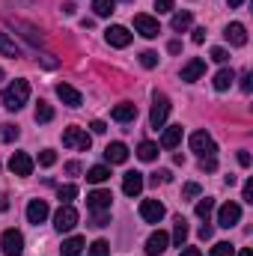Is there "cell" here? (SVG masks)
Instances as JSON below:
<instances>
[{"label":"cell","instance_id":"cell-1","mask_svg":"<svg viewBox=\"0 0 253 256\" xmlns=\"http://www.w3.org/2000/svg\"><path fill=\"white\" fill-rule=\"evenodd\" d=\"M27 98H30V84L27 80H12L6 90H3V108L6 110H21L24 104H27Z\"/></svg>","mask_w":253,"mask_h":256},{"label":"cell","instance_id":"cell-2","mask_svg":"<svg viewBox=\"0 0 253 256\" xmlns=\"http://www.w3.org/2000/svg\"><path fill=\"white\" fill-rule=\"evenodd\" d=\"M63 146L66 149H74V152H90V146H92V137L86 134V128H66L63 131Z\"/></svg>","mask_w":253,"mask_h":256},{"label":"cell","instance_id":"cell-3","mask_svg":"<svg viewBox=\"0 0 253 256\" xmlns=\"http://www.w3.org/2000/svg\"><path fill=\"white\" fill-rule=\"evenodd\" d=\"M167 116H170V98L164 92H155L152 96V110H149V126L158 131V128H164Z\"/></svg>","mask_w":253,"mask_h":256},{"label":"cell","instance_id":"cell-4","mask_svg":"<svg viewBox=\"0 0 253 256\" xmlns=\"http://www.w3.org/2000/svg\"><path fill=\"white\" fill-rule=\"evenodd\" d=\"M78 220H80V214H78V208H74L72 202H68V206H60L57 214H54V230H57V232H68V230L78 226Z\"/></svg>","mask_w":253,"mask_h":256},{"label":"cell","instance_id":"cell-5","mask_svg":"<svg viewBox=\"0 0 253 256\" xmlns=\"http://www.w3.org/2000/svg\"><path fill=\"white\" fill-rule=\"evenodd\" d=\"M0 248H3L6 256H21L24 254V236H21L18 230H6V232L0 236Z\"/></svg>","mask_w":253,"mask_h":256},{"label":"cell","instance_id":"cell-6","mask_svg":"<svg viewBox=\"0 0 253 256\" xmlns=\"http://www.w3.org/2000/svg\"><path fill=\"white\" fill-rule=\"evenodd\" d=\"M242 220V206L238 202H224L220 208H218V226H224V230H230V226H236Z\"/></svg>","mask_w":253,"mask_h":256},{"label":"cell","instance_id":"cell-7","mask_svg":"<svg viewBox=\"0 0 253 256\" xmlns=\"http://www.w3.org/2000/svg\"><path fill=\"white\" fill-rule=\"evenodd\" d=\"M190 149L202 158V155H214L218 152V146H214V140H212V134L208 131H194L190 134Z\"/></svg>","mask_w":253,"mask_h":256},{"label":"cell","instance_id":"cell-8","mask_svg":"<svg viewBox=\"0 0 253 256\" xmlns=\"http://www.w3.org/2000/svg\"><path fill=\"white\" fill-rule=\"evenodd\" d=\"M134 30L143 36V39H155L161 33V24L152 18V15H134Z\"/></svg>","mask_w":253,"mask_h":256},{"label":"cell","instance_id":"cell-9","mask_svg":"<svg viewBox=\"0 0 253 256\" xmlns=\"http://www.w3.org/2000/svg\"><path fill=\"white\" fill-rule=\"evenodd\" d=\"M164 214H167V208H164L158 200H143V202H140V218H143L146 224H161Z\"/></svg>","mask_w":253,"mask_h":256},{"label":"cell","instance_id":"cell-10","mask_svg":"<svg viewBox=\"0 0 253 256\" xmlns=\"http://www.w3.org/2000/svg\"><path fill=\"white\" fill-rule=\"evenodd\" d=\"M110 202H114V194L104 188L86 194V208H92V212H110Z\"/></svg>","mask_w":253,"mask_h":256},{"label":"cell","instance_id":"cell-11","mask_svg":"<svg viewBox=\"0 0 253 256\" xmlns=\"http://www.w3.org/2000/svg\"><path fill=\"white\" fill-rule=\"evenodd\" d=\"M104 39H108V45H114V48H128V45H131V33H128V27H122V24L108 27V30H104Z\"/></svg>","mask_w":253,"mask_h":256},{"label":"cell","instance_id":"cell-12","mask_svg":"<svg viewBox=\"0 0 253 256\" xmlns=\"http://www.w3.org/2000/svg\"><path fill=\"white\" fill-rule=\"evenodd\" d=\"M167 244H170V236H167L164 230H155V232L146 238V256H161L167 250Z\"/></svg>","mask_w":253,"mask_h":256},{"label":"cell","instance_id":"cell-13","mask_svg":"<svg viewBox=\"0 0 253 256\" xmlns=\"http://www.w3.org/2000/svg\"><path fill=\"white\" fill-rule=\"evenodd\" d=\"M48 214H51V208H48L45 200H30V202H27V220H30V224L39 226V224L48 220Z\"/></svg>","mask_w":253,"mask_h":256},{"label":"cell","instance_id":"cell-14","mask_svg":"<svg viewBox=\"0 0 253 256\" xmlns=\"http://www.w3.org/2000/svg\"><path fill=\"white\" fill-rule=\"evenodd\" d=\"M9 170H12L15 176H30V173H33V158H30L27 152H15V155L9 158Z\"/></svg>","mask_w":253,"mask_h":256},{"label":"cell","instance_id":"cell-15","mask_svg":"<svg viewBox=\"0 0 253 256\" xmlns=\"http://www.w3.org/2000/svg\"><path fill=\"white\" fill-rule=\"evenodd\" d=\"M224 36H226V42H230V45H236V48H244V45H248V30H244V24H238V21L226 24Z\"/></svg>","mask_w":253,"mask_h":256},{"label":"cell","instance_id":"cell-16","mask_svg":"<svg viewBox=\"0 0 253 256\" xmlns=\"http://www.w3.org/2000/svg\"><path fill=\"white\" fill-rule=\"evenodd\" d=\"M143 173H137V170H128L126 176H122V194L126 196H137V194L143 191Z\"/></svg>","mask_w":253,"mask_h":256},{"label":"cell","instance_id":"cell-17","mask_svg":"<svg viewBox=\"0 0 253 256\" xmlns=\"http://www.w3.org/2000/svg\"><path fill=\"white\" fill-rule=\"evenodd\" d=\"M57 98L68 104V108H80L84 104V96L74 90V86H68V84H57Z\"/></svg>","mask_w":253,"mask_h":256},{"label":"cell","instance_id":"cell-18","mask_svg":"<svg viewBox=\"0 0 253 256\" xmlns=\"http://www.w3.org/2000/svg\"><path fill=\"white\" fill-rule=\"evenodd\" d=\"M206 74V60H200V57H194V60H188L185 63V68H182V80H200Z\"/></svg>","mask_w":253,"mask_h":256},{"label":"cell","instance_id":"cell-19","mask_svg":"<svg viewBox=\"0 0 253 256\" xmlns=\"http://www.w3.org/2000/svg\"><path fill=\"white\" fill-rule=\"evenodd\" d=\"M104 158L110 161V164H126L128 161V146L126 143H108V149H104Z\"/></svg>","mask_w":253,"mask_h":256},{"label":"cell","instance_id":"cell-20","mask_svg":"<svg viewBox=\"0 0 253 256\" xmlns=\"http://www.w3.org/2000/svg\"><path fill=\"white\" fill-rule=\"evenodd\" d=\"M110 116H114L116 122H134V120H137V104L122 102V104H116V108L110 110Z\"/></svg>","mask_w":253,"mask_h":256},{"label":"cell","instance_id":"cell-21","mask_svg":"<svg viewBox=\"0 0 253 256\" xmlns=\"http://www.w3.org/2000/svg\"><path fill=\"white\" fill-rule=\"evenodd\" d=\"M179 143H182V126L164 128V134H161V146H164V149H176Z\"/></svg>","mask_w":253,"mask_h":256},{"label":"cell","instance_id":"cell-22","mask_svg":"<svg viewBox=\"0 0 253 256\" xmlns=\"http://www.w3.org/2000/svg\"><path fill=\"white\" fill-rule=\"evenodd\" d=\"M232 80H236V72H232V68H220V72L214 74V80H212V84H214V90H218V92H226V90L232 86Z\"/></svg>","mask_w":253,"mask_h":256},{"label":"cell","instance_id":"cell-23","mask_svg":"<svg viewBox=\"0 0 253 256\" xmlns=\"http://www.w3.org/2000/svg\"><path fill=\"white\" fill-rule=\"evenodd\" d=\"M84 244H86V242H84L80 236H72V238H66L63 242L60 250H63V256H80L84 254Z\"/></svg>","mask_w":253,"mask_h":256},{"label":"cell","instance_id":"cell-24","mask_svg":"<svg viewBox=\"0 0 253 256\" xmlns=\"http://www.w3.org/2000/svg\"><path fill=\"white\" fill-rule=\"evenodd\" d=\"M108 179H110V167H104V164L86 170V182H92V185H102V182H108Z\"/></svg>","mask_w":253,"mask_h":256},{"label":"cell","instance_id":"cell-25","mask_svg":"<svg viewBox=\"0 0 253 256\" xmlns=\"http://www.w3.org/2000/svg\"><path fill=\"white\" fill-rule=\"evenodd\" d=\"M190 21H194V15H190V12H176V15L170 18V27H173L176 33H185V30L190 27Z\"/></svg>","mask_w":253,"mask_h":256},{"label":"cell","instance_id":"cell-26","mask_svg":"<svg viewBox=\"0 0 253 256\" xmlns=\"http://www.w3.org/2000/svg\"><path fill=\"white\" fill-rule=\"evenodd\" d=\"M92 12L98 18H108V15L116 12V0H92Z\"/></svg>","mask_w":253,"mask_h":256},{"label":"cell","instance_id":"cell-27","mask_svg":"<svg viewBox=\"0 0 253 256\" xmlns=\"http://www.w3.org/2000/svg\"><path fill=\"white\" fill-rule=\"evenodd\" d=\"M0 54L3 57H18L21 48L15 45V39H9V33H0Z\"/></svg>","mask_w":253,"mask_h":256},{"label":"cell","instance_id":"cell-28","mask_svg":"<svg viewBox=\"0 0 253 256\" xmlns=\"http://www.w3.org/2000/svg\"><path fill=\"white\" fill-rule=\"evenodd\" d=\"M137 158H140V161H155V158H158V146L149 143V140H143V143L137 146Z\"/></svg>","mask_w":253,"mask_h":256},{"label":"cell","instance_id":"cell-29","mask_svg":"<svg viewBox=\"0 0 253 256\" xmlns=\"http://www.w3.org/2000/svg\"><path fill=\"white\" fill-rule=\"evenodd\" d=\"M194 212H196V218H200V220H208V214L214 212V200H212V196H202V200L196 202V208H194Z\"/></svg>","mask_w":253,"mask_h":256},{"label":"cell","instance_id":"cell-30","mask_svg":"<svg viewBox=\"0 0 253 256\" xmlns=\"http://www.w3.org/2000/svg\"><path fill=\"white\" fill-rule=\"evenodd\" d=\"M185 238H188V224L179 218V220H176V226H173V244H176V248H182V244H185Z\"/></svg>","mask_w":253,"mask_h":256},{"label":"cell","instance_id":"cell-31","mask_svg":"<svg viewBox=\"0 0 253 256\" xmlns=\"http://www.w3.org/2000/svg\"><path fill=\"white\" fill-rule=\"evenodd\" d=\"M51 120H54V108L45 104V102H39L36 104V122H51Z\"/></svg>","mask_w":253,"mask_h":256},{"label":"cell","instance_id":"cell-32","mask_svg":"<svg viewBox=\"0 0 253 256\" xmlns=\"http://www.w3.org/2000/svg\"><path fill=\"white\" fill-rule=\"evenodd\" d=\"M90 256H110V244H108L104 238L92 242V244H90Z\"/></svg>","mask_w":253,"mask_h":256},{"label":"cell","instance_id":"cell-33","mask_svg":"<svg viewBox=\"0 0 253 256\" xmlns=\"http://www.w3.org/2000/svg\"><path fill=\"white\" fill-rule=\"evenodd\" d=\"M57 196H60V206H68V202L78 196V188H74V185H63V188L57 191Z\"/></svg>","mask_w":253,"mask_h":256},{"label":"cell","instance_id":"cell-34","mask_svg":"<svg viewBox=\"0 0 253 256\" xmlns=\"http://www.w3.org/2000/svg\"><path fill=\"white\" fill-rule=\"evenodd\" d=\"M18 126H12V122H6V126H0V137L6 140V143H12V140H18Z\"/></svg>","mask_w":253,"mask_h":256},{"label":"cell","instance_id":"cell-35","mask_svg":"<svg viewBox=\"0 0 253 256\" xmlns=\"http://www.w3.org/2000/svg\"><path fill=\"white\" fill-rule=\"evenodd\" d=\"M212 256H236V248H232L230 242H218V244L212 248Z\"/></svg>","mask_w":253,"mask_h":256},{"label":"cell","instance_id":"cell-36","mask_svg":"<svg viewBox=\"0 0 253 256\" xmlns=\"http://www.w3.org/2000/svg\"><path fill=\"white\" fill-rule=\"evenodd\" d=\"M39 164H42V167H54V164H57V152H54V149H42V152H39Z\"/></svg>","mask_w":253,"mask_h":256},{"label":"cell","instance_id":"cell-37","mask_svg":"<svg viewBox=\"0 0 253 256\" xmlns=\"http://www.w3.org/2000/svg\"><path fill=\"white\" fill-rule=\"evenodd\" d=\"M200 170H202V173H214V170H218V158H214V155H202V158H200Z\"/></svg>","mask_w":253,"mask_h":256},{"label":"cell","instance_id":"cell-38","mask_svg":"<svg viewBox=\"0 0 253 256\" xmlns=\"http://www.w3.org/2000/svg\"><path fill=\"white\" fill-rule=\"evenodd\" d=\"M140 66H143V68H155V66H158V54H155V51H143V54H140Z\"/></svg>","mask_w":253,"mask_h":256},{"label":"cell","instance_id":"cell-39","mask_svg":"<svg viewBox=\"0 0 253 256\" xmlns=\"http://www.w3.org/2000/svg\"><path fill=\"white\" fill-rule=\"evenodd\" d=\"M170 176H173L170 170H158V173H155L149 182H152V185H167V182H170Z\"/></svg>","mask_w":253,"mask_h":256},{"label":"cell","instance_id":"cell-40","mask_svg":"<svg viewBox=\"0 0 253 256\" xmlns=\"http://www.w3.org/2000/svg\"><path fill=\"white\" fill-rule=\"evenodd\" d=\"M108 224H110V214H108V212H96V218H92L90 226H98V230H102V226H108Z\"/></svg>","mask_w":253,"mask_h":256},{"label":"cell","instance_id":"cell-41","mask_svg":"<svg viewBox=\"0 0 253 256\" xmlns=\"http://www.w3.org/2000/svg\"><path fill=\"white\" fill-rule=\"evenodd\" d=\"M212 60H214V63H226V60H230L226 48H212Z\"/></svg>","mask_w":253,"mask_h":256},{"label":"cell","instance_id":"cell-42","mask_svg":"<svg viewBox=\"0 0 253 256\" xmlns=\"http://www.w3.org/2000/svg\"><path fill=\"white\" fill-rule=\"evenodd\" d=\"M200 191H202V188H200L196 182H188V185H185V196H188V200H194V196H200Z\"/></svg>","mask_w":253,"mask_h":256},{"label":"cell","instance_id":"cell-43","mask_svg":"<svg viewBox=\"0 0 253 256\" xmlns=\"http://www.w3.org/2000/svg\"><path fill=\"white\" fill-rule=\"evenodd\" d=\"M242 200H244V202H253V179H248V182H244V191H242Z\"/></svg>","mask_w":253,"mask_h":256},{"label":"cell","instance_id":"cell-44","mask_svg":"<svg viewBox=\"0 0 253 256\" xmlns=\"http://www.w3.org/2000/svg\"><path fill=\"white\" fill-rule=\"evenodd\" d=\"M190 39H194V45H202V42H206V27H196Z\"/></svg>","mask_w":253,"mask_h":256},{"label":"cell","instance_id":"cell-45","mask_svg":"<svg viewBox=\"0 0 253 256\" xmlns=\"http://www.w3.org/2000/svg\"><path fill=\"white\" fill-rule=\"evenodd\" d=\"M155 9L158 12H173V0H155Z\"/></svg>","mask_w":253,"mask_h":256},{"label":"cell","instance_id":"cell-46","mask_svg":"<svg viewBox=\"0 0 253 256\" xmlns=\"http://www.w3.org/2000/svg\"><path fill=\"white\" fill-rule=\"evenodd\" d=\"M196 236H200L202 242H208V238H212V226H208V224H202V226L196 230Z\"/></svg>","mask_w":253,"mask_h":256},{"label":"cell","instance_id":"cell-47","mask_svg":"<svg viewBox=\"0 0 253 256\" xmlns=\"http://www.w3.org/2000/svg\"><path fill=\"white\" fill-rule=\"evenodd\" d=\"M90 128H92V134H104V131H108V126H104L102 120H92V122H90Z\"/></svg>","mask_w":253,"mask_h":256},{"label":"cell","instance_id":"cell-48","mask_svg":"<svg viewBox=\"0 0 253 256\" xmlns=\"http://www.w3.org/2000/svg\"><path fill=\"white\" fill-rule=\"evenodd\" d=\"M242 90H244V92H250V90H253V74H250V72L242 78Z\"/></svg>","mask_w":253,"mask_h":256},{"label":"cell","instance_id":"cell-49","mask_svg":"<svg viewBox=\"0 0 253 256\" xmlns=\"http://www.w3.org/2000/svg\"><path fill=\"white\" fill-rule=\"evenodd\" d=\"M66 173H68V176H78V173H80V164H78V161H68V164H66Z\"/></svg>","mask_w":253,"mask_h":256},{"label":"cell","instance_id":"cell-50","mask_svg":"<svg viewBox=\"0 0 253 256\" xmlns=\"http://www.w3.org/2000/svg\"><path fill=\"white\" fill-rule=\"evenodd\" d=\"M238 164H242V167H250V155H248V152H238Z\"/></svg>","mask_w":253,"mask_h":256},{"label":"cell","instance_id":"cell-51","mask_svg":"<svg viewBox=\"0 0 253 256\" xmlns=\"http://www.w3.org/2000/svg\"><path fill=\"white\" fill-rule=\"evenodd\" d=\"M167 51H170V54H179V51H182V42H170Z\"/></svg>","mask_w":253,"mask_h":256},{"label":"cell","instance_id":"cell-52","mask_svg":"<svg viewBox=\"0 0 253 256\" xmlns=\"http://www.w3.org/2000/svg\"><path fill=\"white\" fill-rule=\"evenodd\" d=\"M179 256H202V254H200L196 248H185V250H182V254H179Z\"/></svg>","mask_w":253,"mask_h":256},{"label":"cell","instance_id":"cell-53","mask_svg":"<svg viewBox=\"0 0 253 256\" xmlns=\"http://www.w3.org/2000/svg\"><path fill=\"white\" fill-rule=\"evenodd\" d=\"M9 208V202H6V196H0V212H6Z\"/></svg>","mask_w":253,"mask_h":256},{"label":"cell","instance_id":"cell-54","mask_svg":"<svg viewBox=\"0 0 253 256\" xmlns=\"http://www.w3.org/2000/svg\"><path fill=\"white\" fill-rule=\"evenodd\" d=\"M226 3H230V6H232V9H236V6H242V3H244V0H226Z\"/></svg>","mask_w":253,"mask_h":256},{"label":"cell","instance_id":"cell-55","mask_svg":"<svg viewBox=\"0 0 253 256\" xmlns=\"http://www.w3.org/2000/svg\"><path fill=\"white\" fill-rule=\"evenodd\" d=\"M238 256H253V250H250V248H244V250H242Z\"/></svg>","mask_w":253,"mask_h":256},{"label":"cell","instance_id":"cell-56","mask_svg":"<svg viewBox=\"0 0 253 256\" xmlns=\"http://www.w3.org/2000/svg\"><path fill=\"white\" fill-rule=\"evenodd\" d=\"M0 80H3V68H0Z\"/></svg>","mask_w":253,"mask_h":256},{"label":"cell","instance_id":"cell-57","mask_svg":"<svg viewBox=\"0 0 253 256\" xmlns=\"http://www.w3.org/2000/svg\"><path fill=\"white\" fill-rule=\"evenodd\" d=\"M126 3H131V0H126Z\"/></svg>","mask_w":253,"mask_h":256}]
</instances>
